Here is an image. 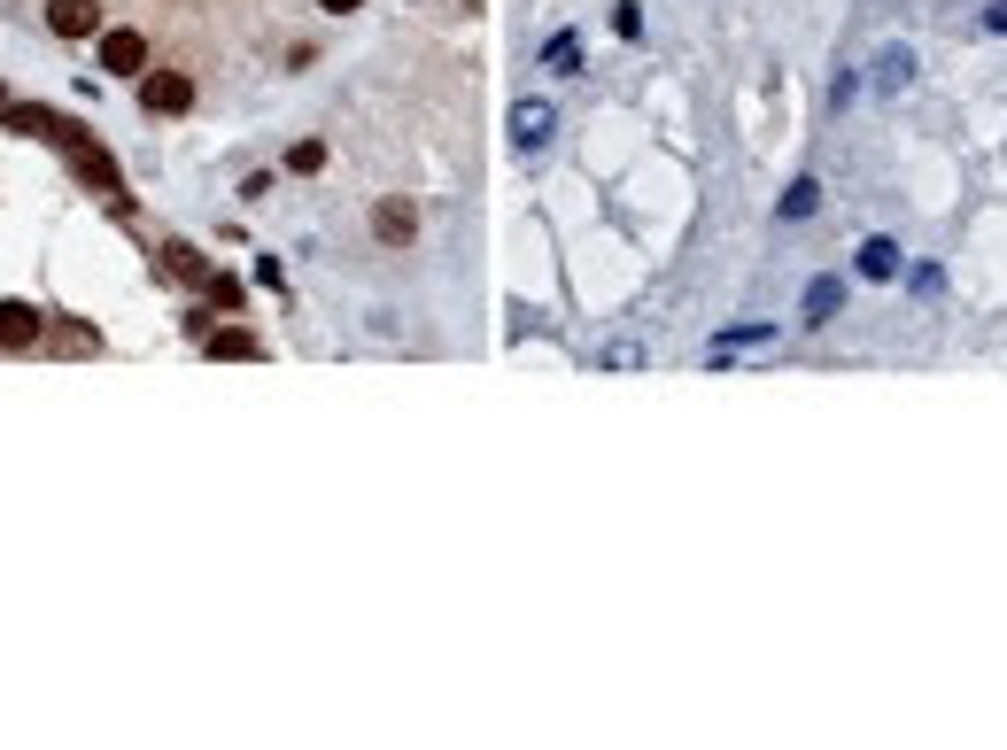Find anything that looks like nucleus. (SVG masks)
Segmentation results:
<instances>
[{"label":"nucleus","mask_w":1007,"mask_h":750,"mask_svg":"<svg viewBox=\"0 0 1007 750\" xmlns=\"http://www.w3.org/2000/svg\"><path fill=\"white\" fill-rule=\"evenodd\" d=\"M644 364H652L644 341H605V348H597V372H644Z\"/></svg>","instance_id":"dca6fc26"},{"label":"nucleus","mask_w":1007,"mask_h":750,"mask_svg":"<svg viewBox=\"0 0 1007 750\" xmlns=\"http://www.w3.org/2000/svg\"><path fill=\"white\" fill-rule=\"evenodd\" d=\"M814 209H822V186H814V178H791V186H783V201H775V217H783V225H806Z\"/></svg>","instance_id":"ddd939ff"},{"label":"nucleus","mask_w":1007,"mask_h":750,"mask_svg":"<svg viewBox=\"0 0 1007 750\" xmlns=\"http://www.w3.org/2000/svg\"><path fill=\"white\" fill-rule=\"evenodd\" d=\"M977 23H985L993 39H1007V0H985V16H977Z\"/></svg>","instance_id":"4be33fe9"},{"label":"nucleus","mask_w":1007,"mask_h":750,"mask_svg":"<svg viewBox=\"0 0 1007 750\" xmlns=\"http://www.w3.org/2000/svg\"><path fill=\"white\" fill-rule=\"evenodd\" d=\"M47 31L55 39H94L101 31V0H47Z\"/></svg>","instance_id":"6e6552de"},{"label":"nucleus","mask_w":1007,"mask_h":750,"mask_svg":"<svg viewBox=\"0 0 1007 750\" xmlns=\"http://www.w3.org/2000/svg\"><path fill=\"white\" fill-rule=\"evenodd\" d=\"M164 272L178 279V287H209V264H202L186 240H164Z\"/></svg>","instance_id":"2eb2a0df"},{"label":"nucleus","mask_w":1007,"mask_h":750,"mask_svg":"<svg viewBox=\"0 0 1007 750\" xmlns=\"http://www.w3.org/2000/svg\"><path fill=\"white\" fill-rule=\"evenodd\" d=\"M39 333H47V317H39L31 302H0V348H8V356H23Z\"/></svg>","instance_id":"9d476101"},{"label":"nucleus","mask_w":1007,"mask_h":750,"mask_svg":"<svg viewBox=\"0 0 1007 750\" xmlns=\"http://www.w3.org/2000/svg\"><path fill=\"white\" fill-rule=\"evenodd\" d=\"M0 125H8V132H31V140H55L62 155L78 148V140H94L86 125H70V117H62V109H47V101H8V109H0Z\"/></svg>","instance_id":"f03ea898"},{"label":"nucleus","mask_w":1007,"mask_h":750,"mask_svg":"<svg viewBox=\"0 0 1007 750\" xmlns=\"http://www.w3.org/2000/svg\"><path fill=\"white\" fill-rule=\"evenodd\" d=\"M852 86H860V101H899L915 86V47H876L868 70H852Z\"/></svg>","instance_id":"f257e3e1"},{"label":"nucleus","mask_w":1007,"mask_h":750,"mask_svg":"<svg viewBox=\"0 0 1007 750\" xmlns=\"http://www.w3.org/2000/svg\"><path fill=\"white\" fill-rule=\"evenodd\" d=\"M202 295H209V309H241V279H225V272H209V287H202Z\"/></svg>","instance_id":"6ab92c4d"},{"label":"nucleus","mask_w":1007,"mask_h":750,"mask_svg":"<svg viewBox=\"0 0 1007 750\" xmlns=\"http://www.w3.org/2000/svg\"><path fill=\"white\" fill-rule=\"evenodd\" d=\"M613 31H620V39H636V31H644V8H636V0H620V8H613Z\"/></svg>","instance_id":"412c9836"},{"label":"nucleus","mask_w":1007,"mask_h":750,"mask_svg":"<svg viewBox=\"0 0 1007 750\" xmlns=\"http://www.w3.org/2000/svg\"><path fill=\"white\" fill-rule=\"evenodd\" d=\"M101 70L140 78V70H148V39H140V31H101Z\"/></svg>","instance_id":"1a4fd4ad"},{"label":"nucleus","mask_w":1007,"mask_h":750,"mask_svg":"<svg viewBox=\"0 0 1007 750\" xmlns=\"http://www.w3.org/2000/svg\"><path fill=\"white\" fill-rule=\"evenodd\" d=\"M372 240H380V248H411V240H419V201H403V194L372 201Z\"/></svg>","instance_id":"423d86ee"},{"label":"nucleus","mask_w":1007,"mask_h":750,"mask_svg":"<svg viewBox=\"0 0 1007 750\" xmlns=\"http://www.w3.org/2000/svg\"><path fill=\"white\" fill-rule=\"evenodd\" d=\"M907 295H915V302H938V295H946V272H938V264H915V272H907Z\"/></svg>","instance_id":"a211bd4d"},{"label":"nucleus","mask_w":1007,"mask_h":750,"mask_svg":"<svg viewBox=\"0 0 1007 750\" xmlns=\"http://www.w3.org/2000/svg\"><path fill=\"white\" fill-rule=\"evenodd\" d=\"M70 170H78V178H86V186L125 217V170H117V155L101 148V140H78V148H70Z\"/></svg>","instance_id":"7ed1b4c3"},{"label":"nucleus","mask_w":1007,"mask_h":750,"mask_svg":"<svg viewBox=\"0 0 1007 750\" xmlns=\"http://www.w3.org/2000/svg\"><path fill=\"white\" fill-rule=\"evenodd\" d=\"M287 170H303V178L326 170V148H319V140H295V148H287Z\"/></svg>","instance_id":"aec40b11"},{"label":"nucleus","mask_w":1007,"mask_h":750,"mask_svg":"<svg viewBox=\"0 0 1007 750\" xmlns=\"http://www.w3.org/2000/svg\"><path fill=\"white\" fill-rule=\"evenodd\" d=\"M542 70H550V78H574V70H581V31H550V39H542Z\"/></svg>","instance_id":"f8f14e48"},{"label":"nucleus","mask_w":1007,"mask_h":750,"mask_svg":"<svg viewBox=\"0 0 1007 750\" xmlns=\"http://www.w3.org/2000/svg\"><path fill=\"white\" fill-rule=\"evenodd\" d=\"M140 109L148 117H186L194 109V78L186 70H140Z\"/></svg>","instance_id":"39448f33"},{"label":"nucleus","mask_w":1007,"mask_h":750,"mask_svg":"<svg viewBox=\"0 0 1007 750\" xmlns=\"http://www.w3.org/2000/svg\"><path fill=\"white\" fill-rule=\"evenodd\" d=\"M550 140H558V109H550V101H535V93H527V101H511V155H542Z\"/></svg>","instance_id":"20e7f679"},{"label":"nucleus","mask_w":1007,"mask_h":750,"mask_svg":"<svg viewBox=\"0 0 1007 750\" xmlns=\"http://www.w3.org/2000/svg\"><path fill=\"white\" fill-rule=\"evenodd\" d=\"M838 309H844V279H814L806 302H799V317H806V325H830Z\"/></svg>","instance_id":"4468645a"},{"label":"nucleus","mask_w":1007,"mask_h":750,"mask_svg":"<svg viewBox=\"0 0 1007 750\" xmlns=\"http://www.w3.org/2000/svg\"><path fill=\"white\" fill-rule=\"evenodd\" d=\"M202 341H209V356H217V364H248V356H256V341H248V333H202Z\"/></svg>","instance_id":"f3484780"},{"label":"nucleus","mask_w":1007,"mask_h":750,"mask_svg":"<svg viewBox=\"0 0 1007 750\" xmlns=\"http://www.w3.org/2000/svg\"><path fill=\"white\" fill-rule=\"evenodd\" d=\"M775 341V325H729V333H713V348H705V372H729L744 348H768Z\"/></svg>","instance_id":"0eeeda50"},{"label":"nucleus","mask_w":1007,"mask_h":750,"mask_svg":"<svg viewBox=\"0 0 1007 750\" xmlns=\"http://www.w3.org/2000/svg\"><path fill=\"white\" fill-rule=\"evenodd\" d=\"M0 109H8V93H0Z\"/></svg>","instance_id":"b1692460"},{"label":"nucleus","mask_w":1007,"mask_h":750,"mask_svg":"<svg viewBox=\"0 0 1007 750\" xmlns=\"http://www.w3.org/2000/svg\"><path fill=\"white\" fill-rule=\"evenodd\" d=\"M852 272L883 287V279H899V272H907V256H899V240H860V256H852Z\"/></svg>","instance_id":"9b49d317"},{"label":"nucleus","mask_w":1007,"mask_h":750,"mask_svg":"<svg viewBox=\"0 0 1007 750\" xmlns=\"http://www.w3.org/2000/svg\"><path fill=\"white\" fill-rule=\"evenodd\" d=\"M319 8H326V16H356L364 0H319Z\"/></svg>","instance_id":"5701e85b"}]
</instances>
